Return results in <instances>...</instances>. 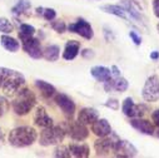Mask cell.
<instances>
[{"label": "cell", "instance_id": "cell-1", "mask_svg": "<svg viewBox=\"0 0 159 158\" xmlns=\"http://www.w3.org/2000/svg\"><path fill=\"white\" fill-rule=\"evenodd\" d=\"M0 79H2V88L5 95H14L21 86L25 84V77L14 69L9 68H0Z\"/></svg>", "mask_w": 159, "mask_h": 158}, {"label": "cell", "instance_id": "cell-2", "mask_svg": "<svg viewBox=\"0 0 159 158\" xmlns=\"http://www.w3.org/2000/svg\"><path fill=\"white\" fill-rule=\"evenodd\" d=\"M14 95L15 97L11 102V108L16 115H26L36 104L35 94L28 88L19 89Z\"/></svg>", "mask_w": 159, "mask_h": 158}, {"label": "cell", "instance_id": "cell-3", "mask_svg": "<svg viewBox=\"0 0 159 158\" xmlns=\"http://www.w3.org/2000/svg\"><path fill=\"white\" fill-rule=\"evenodd\" d=\"M38 139V132L35 128L23 126L14 128L9 133V143L15 148H24L31 146Z\"/></svg>", "mask_w": 159, "mask_h": 158}, {"label": "cell", "instance_id": "cell-4", "mask_svg": "<svg viewBox=\"0 0 159 158\" xmlns=\"http://www.w3.org/2000/svg\"><path fill=\"white\" fill-rule=\"evenodd\" d=\"M65 136L66 133H65L64 127L52 126L48 128H43V131L40 132V137H39V143L43 147L57 146L64 141Z\"/></svg>", "mask_w": 159, "mask_h": 158}, {"label": "cell", "instance_id": "cell-5", "mask_svg": "<svg viewBox=\"0 0 159 158\" xmlns=\"http://www.w3.org/2000/svg\"><path fill=\"white\" fill-rule=\"evenodd\" d=\"M142 97L145 102L153 103L159 100V78L158 75H150L147 78L142 89Z\"/></svg>", "mask_w": 159, "mask_h": 158}, {"label": "cell", "instance_id": "cell-6", "mask_svg": "<svg viewBox=\"0 0 159 158\" xmlns=\"http://www.w3.org/2000/svg\"><path fill=\"white\" fill-rule=\"evenodd\" d=\"M64 129H65V133L73 141H78V142H82V141L87 139L89 136V131H88L87 126L80 123L79 121L66 122V124L64 126Z\"/></svg>", "mask_w": 159, "mask_h": 158}, {"label": "cell", "instance_id": "cell-7", "mask_svg": "<svg viewBox=\"0 0 159 158\" xmlns=\"http://www.w3.org/2000/svg\"><path fill=\"white\" fill-rule=\"evenodd\" d=\"M116 141H118V137L113 132L109 136L99 137L94 142V149L97 152V156L104 157V156H109L110 153H113V148Z\"/></svg>", "mask_w": 159, "mask_h": 158}, {"label": "cell", "instance_id": "cell-8", "mask_svg": "<svg viewBox=\"0 0 159 158\" xmlns=\"http://www.w3.org/2000/svg\"><path fill=\"white\" fill-rule=\"evenodd\" d=\"M20 42H21L23 50L29 57H31L33 59H40V58H43V48H42L40 40H39L38 38H34V35H33V36L21 39Z\"/></svg>", "mask_w": 159, "mask_h": 158}, {"label": "cell", "instance_id": "cell-9", "mask_svg": "<svg viewBox=\"0 0 159 158\" xmlns=\"http://www.w3.org/2000/svg\"><path fill=\"white\" fill-rule=\"evenodd\" d=\"M122 110L129 118H142L148 112V107L145 104H143V103L142 104H135L133 102V99L130 97H128L123 102Z\"/></svg>", "mask_w": 159, "mask_h": 158}, {"label": "cell", "instance_id": "cell-10", "mask_svg": "<svg viewBox=\"0 0 159 158\" xmlns=\"http://www.w3.org/2000/svg\"><path fill=\"white\" fill-rule=\"evenodd\" d=\"M66 28L70 33L80 35L82 38L87 39V40H90V39H93V36H94V31H93L92 25L84 19H78L75 23L69 24Z\"/></svg>", "mask_w": 159, "mask_h": 158}, {"label": "cell", "instance_id": "cell-11", "mask_svg": "<svg viewBox=\"0 0 159 158\" xmlns=\"http://www.w3.org/2000/svg\"><path fill=\"white\" fill-rule=\"evenodd\" d=\"M113 153L115 157H122V158H130V157H135L138 154L137 148L128 141H122L118 139L114 144L113 148Z\"/></svg>", "mask_w": 159, "mask_h": 158}, {"label": "cell", "instance_id": "cell-12", "mask_svg": "<svg viewBox=\"0 0 159 158\" xmlns=\"http://www.w3.org/2000/svg\"><path fill=\"white\" fill-rule=\"evenodd\" d=\"M57 105L61 109V112L68 117V118H71L74 114H75V109H76V105L75 103L73 102V99L70 97H68L66 94L64 93H59L55 95L54 98Z\"/></svg>", "mask_w": 159, "mask_h": 158}, {"label": "cell", "instance_id": "cell-13", "mask_svg": "<svg viewBox=\"0 0 159 158\" xmlns=\"http://www.w3.org/2000/svg\"><path fill=\"white\" fill-rule=\"evenodd\" d=\"M130 126L133 128H135L138 132L143 133V134H147V136H153L155 129H154V126L147 121V119H143V118H130L129 121Z\"/></svg>", "mask_w": 159, "mask_h": 158}, {"label": "cell", "instance_id": "cell-14", "mask_svg": "<svg viewBox=\"0 0 159 158\" xmlns=\"http://www.w3.org/2000/svg\"><path fill=\"white\" fill-rule=\"evenodd\" d=\"M34 123L40 127V128H48L53 126V119L52 117L48 114L44 107H38L36 112L34 114Z\"/></svg>", "mask_w": 159, "mask_h": 158}, {"label": "cell", "instance_id": "cell-15", "mask_svg": "<svg viewBox=\"0 0 159 158\" xmlns=\"http://www.w3.org/2000/svg\"><path fill=\"white\" fill-rule=\"evenodd\" d=\"M98 118H99L98 110L94 108H90V107H85V108L80 109V112L78 113V121L85 126L94 123Z\"/></svg>", "mask_w": 159, "mask_h": 158}, {"label": "cell", "instance_id": "cell-16", "mask_svg": "<svg viewBox=\"0 0 159 158\" xmlns=\"http://www.w3.org/2000/svg\"><path fill=\"white\" fill-rule=\"evenodd\" d=\"M92 132L97 137H105L111 133V127L107 119H104V118L99 119L98 118L94 123H92Z\"/></svg>", "mask_w": 159, "mask_h": 158}, {"label": "cell", "instance_id": "cell-17", "mask_svg": "<svg viewBox=\"0 0 159 158\" xmlns=\"http://www.w3.org/2000/svg\"><path fill=\"white\" fill-rule=\"evenodd\" d=\"M79 52H80V43L76 40H69L65 44V48L63 52V58L65 60H73L76 58Z\"/></svg>", "mask_w": 159, "mask_h": 158}, {"label": "cell", "instance_id": "cell-18", "mask_svg": "<svg viewBox=\"0 0 159 158\" xmlns=\"http://www.w3.org/2000/svg\"><path fill=\"white\" fill-rule=\"evenodd\" d=\"M69 149H70L71 156L76 158H87L90 154L89 146L85 143H70Z\"/></svg>", "mask_w": 159, "mask_h": 158}, {"label": "cell", "instance_id": "cell-19", "mask_svg": "<svg viewBox=\"0 0 159 158\" xmlns=\"http://www.w3.org/2000/svg\"><path fill=\"white\" fill-rule=\"evenodd\" d=\"M90 74L98 82L104 83L105 81H108V79L111 77V70L107 67H103V65H95L90 69Z\"/></svg>", "mask_w": 159, "mask_h": 158}, {"label": "cell", "instance_id": "cell-20", "mask_svg": "<svg viewBox=\"0 0 159 158\" xmlns=\"http://www.w3.org/2000/svg\"><path fill=\"white\" fill-rule=\"evenodd\" d=\"M0 43H2L4 49H7L10 53H15L20 48V43L16 40V39L10 36V35H7V34L2 35V38H0Z\"/></svg>", "mask_w": 159, "mask_h": 158}, {"label": "cell", "instance_id": "cell-21", "mask_svg": "<svg viewBox=\"0 0 159 158\" xmlns=\"http://www.w3.org/2000/svg\"><path fill=\"white\" fill-rule=\"evenodd\" d=\"M35 86L39 91H40L43 97H45V98H50V97L55 95V93H57V89H55L54 86H52L50 83H48L45 81H42V79L35 81Z\"/></svg>", "mask_w": 159, "mask_h": 158}, {"label": "cell", "instance_id": "cell-22", "mask_svg": "<svg viewBox=\"0 0 159 158\" xmlns=\"http://www.w3.org/2000/svg\"><path fill=\"white\" fill-rule=\"evenodd\" d=\"M100 10H103L104 13L115 15V16H118V18L128 19L125 9H124L123 7H120V5H110V4H107V5H102V7H100Z\"/></svg>", "mask_w": 159, "mask_h": 158}, {"label": "cell", "instance_id": "cell-23", "mask_svg": "<svg viewBox=\"0 0 159 158\" xmlns=\"http://www.w3.org/2000/svg\"><path fill=\"white\" fill-rule=\"evenodd\" d=\"M59 55H60V48L58 45L50 44L43 49V58L47 59L48 62H57L59 59Z\"/></svg>", "mask_w": 159, "mask_h": 158}, {"label": "cell", "instance_id": "cell-24", "mask_svg": "<svg viewBox=\"0 0 159 158\" xmlns=\"http://www.w3.org/2000/svg\"><path fill=\"white\" fill-rule=\"evenodd\" d=\"M31 8L30 0H18V3L11 8V13L14 15H21Z\"/></svg>", "mask_w": 159, "mask_h": 158}, {"label": "cell", "instance_id": "cell-25", "mask_svg": "<svg viewBox=\"0 0 159 158\" xmlns=\"http://www.w3.org/2000/svg\"><path fill=\"white\" fill-rule=\"evenodd\" d=\"M123 4H124L123 8L125 9L127 14H129L133 19H135V20H138V21H142V20H143V18H142V15H140V12H138V9L132 4L130 0H123Z\"/></svg>", "mask_w": 159, "mask_h": 158}, {"label": "cell", "instance_id": "cell-26", "mask_svg": "<svg viewBox=\"0 0 159 158\" xmlns=\"http://www.w3.org/2000/svg\"><path fill=\"white\" fill-rule=\"evenodd\" d=\"M129 87V83L128 81L122 77V75H119V77H114V83H113V89L119 92V93H124Z\"/></svg>", "mask_w": 159, "mask_h": 158}, {"label": "cell", "instance_id": "cell-27", "mask_svg": "<svg viewBox=\"0 0 159 158\" xmlns=\"http://www.w3.org/2000/svg\"><path fill=\"white\" fill-rule=\"evenodd\" d=\"M35 34V28L33 25H29V24H20V28H19V39H25V38H29V36H33Z\"/></svg>", "mask_w": 159, "mask_h": 158}, {"label": "cell", "instance_id": "cell-28", "mask_svg": "<svg viewBox=\"0 0 159 158\" xmlns=\"http://www.w3.org/2000/svg\"><path fill=\"white\" fill-rule=\"evenodd\" d=\"M53 156L57 157V158H70L71 157V153H70L69 147L60 144V146H57V148L54 149Z\"/></svg>", "mask_w": 159, "mask_h": 158}, {"label": "cell", "instance_id": "cell-29", "mask_svg": "<svg viewBox=\"0 0 159 158\" xmlns=\"http://www.w3.org/2000/svg\"><path fill=\"white\" fill-rule=\"evenodd\" d=\"M14 29L13 24L10 23L9 19L7 18H0V33H4V34H9L11 33Z\"/></svg>", "mask_w": 159, "mask_h": 158}, {"label": "cell", "instance_id": "cell-30", "mask_svg": "<svg viewBox=\"0 0 159 158\" xmlns=\"http://www.w3.org/2000/svg\"><path fill=\"white\" fill-rule=\"evenodd\" d=\"M50 25H52V28L57 31V33H59V34H63V33H65V30H66V25H65V23L63 21V20H52V23H50Z\"/></svg>", "mask_w": 159, "mask_h": 158}, {"label": "cell", "instance_id": "cell-31", "mask_svg": "<svg viewBox=\"0 0 159 158\" xmlns=\"http://www.w3.org/2000/svg\"><path fill=\"white\" fill-rule=\"evenodd\" d=\"M9 107H10V104H9L8 99L3 95H0V117H3L8 112Z\"/></svg>", "mask_w": 159, "mask_h": 158}, {"label": "cell", "instance_id": "cell-32", "mask_svg": "<svg viewBox=\"0 0 159 158\" xmlns=\"http://www.w3.org/2000/svg\"><path fill=\"white\" fill-rule=\"evenodd\" d=\"M43 16H44L45 20L52 21V20L55 19V16H57V12H55L54 9H50V8L44 9V10H43Z\"/></svg>", "mask_w": 159, "mask_h": 158}, {"label": "cell", "instance_id": "cell-33", "mask_svg": "<svg viewBox=\"0 0 159 158\" xmlns=\"http://www.w3.org/2000/svg\"><path fill=\"white\" fill-rule=\"evenodd\" d=\"M129 36H130V39L133 40V43H134L135 45H140V44H142V38H140L135 31H129Z\"/></svg>", "mask_w": 159, "mask_h": 158}, {"label": "cell", "instance_id": "cell-34", "mask_svg": "<svg viewBox=\"0 0 159 158\" xmlns=\"http://www.w3.org/2000/svg\"><path fill=\"white\" fill-rule=\"evenodd\" d=\"M105 107H108V108H110V109H114V110H116L118 108H119V102L116 100V99H109V100H107L105 102V104H104Z\"/></svg>", "mask_w": 159, "mask_h": 158}, {"label": "cell", "instance_id": "cell-35", "mask_svg": "<svg viewBox=\"0 0 159 158\" xmlns=\"http://www.w3.org/2000/svg\"><path fill=\"white\" fill-rule=\"evenodd\" d=\"M152 121H153L154 124L159 128V109H155V110L152 113Z\"/></svg>", "mask_w": 159, "mask_h": 158}, {"label": "cell", "instance_id": "cell-36", "mask_svg": "<svg viewBox=\"0 0 159 158\" xmlns=\"http://www.w3.org/2000/svg\"><path fill=\"white\" fill-rule=\"evenodd\" d=\"M80 54H82V57L85 58V59H90V58L94 57V52H93L92 49H84Z\"/></svg>", "mask_w": 159, "mask_h": 158}, {"label": "cell", "instance_id": "cell-37", "mask_svg": "<svg viewBox=\"0 0 159 158\" xmlns=\"http://www.w3.org/2000/svg\"><path fill=\"white\" fill-rule=\"evenodd\" d=\"M153 12H154V15L159 19V0H154L153 2Z\"/></svg>", "mask_w": 159, "mask_h": 158}, {"label": "cell", "instance_id": "cell-38", "mask_svg": "<svg viewBox=\"0 0 159 158\" xmlns=\"http://www.w3.org/2000/svg\"><path fill=\"white\" fill-rule=\"evenodd\" d=\"M110 70H111V75H114V77H119V75H122V74H120V70L118 69V67H116V65H113Z\"/></svg>", "mask_w": 159, "mask_h": 158}, {"label": "cell", "instance_id": "cell-39", "mask_svg": "<svg viewBox=\"0 0 159 158\" xmlns=\"http://www.w3.org/2000/svg\"><path fill=\"white\" fill-rule=\"evenodd\" d=\"M150 59H153V60H158L159 59V52H152L150 53Z\"/></svg>", "mask_w": 159, "mask_h": 158}, {"label": "cell", "instance_id": "cell-40", "mask_svg": "<svg viewBox=\"0 0 159 158\" xmlns=\"http://www.w3.org/2000/svg\"><path fill=\"white\" fill-rule=\"evenodd\" d=\"M43 10H44L43 8H36V13L38 14H43Z\"/></svg>", "mask_w": 159, "mask_h": 158}, {"label": "cell", "instance_id": "cell-41", "mask_svg": "<svg viewBox=\"0 0 159 158\" xmlns=\"http://www.w3.org/2000/svg\"><path fill=\"white\" fill-rule=\"evenodd\" d=\"M157 29H158V33H159V24L157 25Z\"/></svg>", "mask_w": 159, "mask_h": 158}, {"label": "cell", "instance_id": "cell-42", "mask_svg": "<svg viewBox=\"0 0 159 158\" xmlns=\"http://www.w3.org/2000/svg\"><path fill=\"white\" fill-rule=\"evenodd\" d=\"M0 87H2V79H0Z\"/></svg>", "mask_w": 159, "mask_h": 158}, {"label": "cell", "instance_id": "cell-43", "mask_svg": "<svg viewBox=\"0 0 159 158\" xmlns=\"http://www.w3.org/2000/svg\"><path fill=\"white\" fill-rule=\"evenodd\" d=\"M158 137H159V131H158Z\"/></svg>", "mask_w": 159, "mask_h": 158}, {"label": "cell", "instance_id": "cell-44", "mask_svg": "<svg viewBox=\"0 0 159 158\" xmlns=\"http://www.w3.org/2000/svg\"><path fill=\"white\" fill-rule=\"evenodd\" d=\"M0 136H2V131H0Z\"/></svg>", "mask_w": 159, "mask_h": 158}]
</instances>
